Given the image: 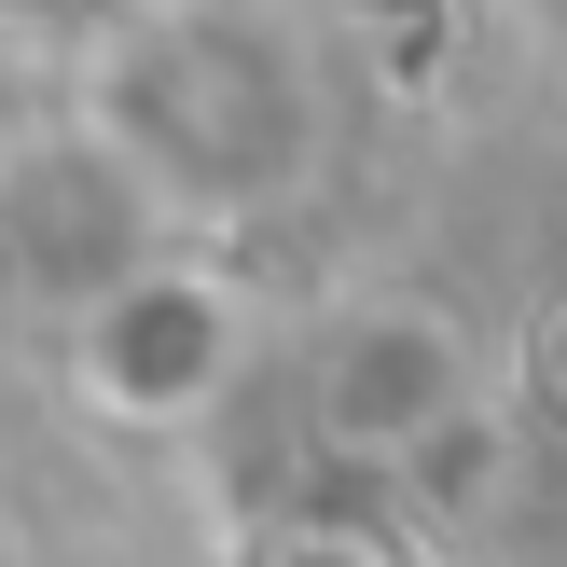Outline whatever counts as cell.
I'll return each mask as SVG.
<instances>
[{"mask_svg":"<svg viewBox=\"0 0 567 567\" xmlns=\"http://www.w3.org/2000/svg\"><path fill=\"white\" fill-rule=\"evenodd\" d=\"M249 567H402L374 540V526H332V513H305V526H264L249 540Z\"/></svg>","mask_w":567,"mask_h":567,"instance_id":"5b68a950","label":"cell"},{"mask_svg":"<svg viewBox=\"0 0 567 567\" xmlns=\"http://www.w3.org/2000/svg\"><path fill=\"white\" fill-rule=\"evenodd\" d=\"M305 430L360 471H430L485 430V347L415 291H360L305 332Z\"/></svg>","mask_w":567,"mask_h":567,"instance_id":"7a4b0ae2","label":"cell"},{"mask_svg":"<svg viewBox=\"0 0 567 567\" xmlns=\"http://www.w3.org/2000/svg\"><path fill=\"white\" fill-rule=\"evenodd\" d=\"M153 249H181V221H166V194L138 181L97 125H42V138L0 153V277H14L28 305L83 319V305L125 291Z\"/></svg>","mask_w":567,"mask_h":567,"instance_id":"3957f363","label":"cell"},{"mask_svg":"<svg viewBox=\"0 0 567 567\" xmlns=\"http://www.w3.org/2000/svg\"><path fill=\"white\" fill-rule=\"evenodd\" d=\"M111 14H166V0H111Z\"/></svg>","mask_w":567,"mask_h":567,"instance_id":"8992f818","label":"cell"},{"mask_svg":"<svg viewBox=\"0 0 567 567\" xmlns=\"http://www.w3.org/2000/svg\"><path fill=\"white\" fill-rule=\"evenodd\" d=\"M70 374H83V402L111 430H194L249 374V291L181 264V249H153L125 291H97L70 319Z\"/></svg>","mask_w":567,"mask_h":567,"instance_id":"277c9868","label":"cell"},{"mask_svg":"<svg viewBox=\"0 0 567 567\" xmlns=\"http://www.w3.org/2000/svg\"><path fill=\"white\" fill-rule=\"evenodd\" d=\"M0 567H28V554H14V540H0Z\"/></svg>","mask_w":567,"mask_h":567,"instance_id":"52a82bcc","label":"cell"},{"mask_svg":"<svg viewBox=\"0 0 567 567\" xmlns=\"http://www.w3.org/2000/svg\"><path fill=\"white\" fill-rule=\"evenodd\" d=\"M83 125L166 194V221H236L319 166V70L221 0H166V14H125L97 42Z\"/></svg>","mask_w":567,"mask_h":567,"instance_id":"6da1fadb","label":"cell"}]
</instances>
